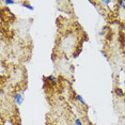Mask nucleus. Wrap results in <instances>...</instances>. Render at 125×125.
Instances as JSON below:
<instances>
[{"instance_id":"1","label":"nucleus","mask_w":125,"mask_h":125,"mask_svg":"<svg viewBox=\"0 0 125 125\" xmlns=\"http://www.w3.org/2000/svg\"><path fill=\"white\" fill-rule=\"evenodd\" d=\"M24 95H22V93L21 92H16L14 93V101H15V103L17 106H21V105L22 104V102H24Z\"/></svg>"},{"instance_id":"2","label":"nucleus","mask_w":125,"mask_h":125,"mask_svg":"<svg viewBox=\"0 0 125 125\" xmlns=\"http://www.w3.org/2000/svg\"><path fill=\"white\" fill-rule=\"evenodd\" d=\"M47 80L52 82V86H56L57 82H58V79H57V77H56V76H53V75H49V76H47Z\"/></svg>"},{"instance_id":"3","label":"nucleus","mask_w":125,"mask_h":125,"mask_svg":"<svg viewBox=\"0 0 125 125\" xmlns=\"http://www.w3.org/2000/svg\"><path fill=\"white\" fill-rule=\"evenodd\" d=\"M76 99H77V101H78L81 105H83V106H86V107L88 106L87 103H86V101H84L83 97H82V96H81L80 94H76Z\"/></svg>"},{"instance_id":"4","label":"nucleus","mask_w":125,"mask_h":125,"mask_svg":"<svg viewBox=\"0 0 125 125\" xmlns=\"http://www.w3.org/2000/svg\"><path fill=\"white\" fill-rule=\"evenodd\" d=\"M107 31H109V27H108V26H104L103 28H102V30H101V32H99V34L103 36V35H105V34L107 33Z\"/></svg>"},{"instance_id":"5","label":"nucleus","mask_w":125,"mask_h":125,"mask_svg":"<svg viewBox=\"0 0 125 125\" xmlns=\"http://www.w3.org/2000/svg\"><path fill=\"white\" fill-rule=\"evenodd\" d=\"M22 5H25V7H26L28 10H30V11H33V10H34V8H33L32 5L29 3V2H22Z\"/></svg>"},{"instance_id":"6","label":"nucleus","mask_w":125,"mask_h":125,"mask_svg":"<svg viewBox=\"0 0 125 125\" xmlns=\"http://www.w3.org/2000/svg\"><path fill=\"white\" fill-rule=\"evenodd\" d=\"M4 4L5 5H13L16 3V1H13V0H4Z\"/></svg>"},{"instance_id":"7","label":"nucleus","mask_w":125,"mask_h":125,"mask_svg":"<svg viewBox=\"0 0 125 125\" xmlns=\"http://www.w3.org/2000/svg\"><path fill=\"white\" fill-rule=\"evenodd\" d=\"M74 124H75V125H83V124H82V122H81V120L79 118H76L75 120H74Z\"/></svg>"},{"instance_id":"8","label":"nucleus","mask_w":125,"mask_h":125,"mask_svg":"<svg viewBox=\"0 0 125 125\" xmlns=\"http://www.w3.org/2000/svg\"><path fill=\"white\" fill-rule=\"evenodd\" d=\"M118 3L120 4V8L122 10H124V8H125V1L124 0H120V1H118Z\"/></svg>"},{"instance_id":"9","label":"nucleus","mask_w":125,"mask_h":125,"mask_svg":"<svg viewBox=\"0 0 125 125\" xmlns=\"http://www.w3.org/2000/svg\"><path fill=\"white\" fill-rule=\"evenodd\" d=\"M101 53H102V55H103V56H104V57H105V58H106V59H108V56H107V53L105 52L104 50H101Z\"/></svg>"}]
</instances>
